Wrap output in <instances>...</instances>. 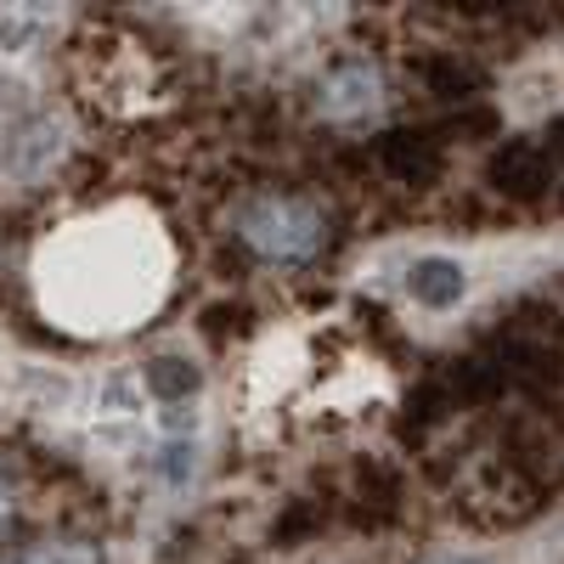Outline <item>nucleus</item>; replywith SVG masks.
<instances>
[{"mask_svg":"<svg viewBox=\"0 0 564 564\" xmlns=\"http://www.w3.org/2000/svg\"><path fill=\"white\" fill-rule=\"evenodd\" d=\"M175 249L148 204L63 220L34 254L40 311L68 334H130L170 294Z\"/></svg>","mask_w":564,"mask_h":564,"instance_id":"1","label":"nucleus"},{"mask_svg":"<svg viewBox=\"0 0 564 564\" xmlns=\"http://www.w3.org/2000/svg\"><path fill=\"white\" fill-rule=\"evenodd\" d=\"M193 463H198V446L193 441H159L153 446V475L164 486H186V480H193Z\"/></svg>","mask_w":564,"mask_h":564,"instance_id":"9","label":"nucleus"},{"mask_svg":"<svg viewBox=\"0 0 564 564\" xmlns=\"http://www.w3.org/2000/svg\"><path fill=\"white\" fill-rule=\"evenodd\" d=\"M322 113L327 119H361V113H372L379 108V97H384V79H379V68H372L367 57H345V63H334L322 74Z\"/></svg>","mask_w":564,"mask_h":564,"instance_id":"4","label":"nucleus"},{"mask_svg":"<svg viewBox=\"0 0 564 564\" xmlns=\"http://www.w3.org/2000/svg\"><path fill=\"white\" fill-rule=\"evenodd\" d=\"M406 294H412L423 311L446 316V311H457V305L468 300V271H463L452 254H423V260L406 265Z\"/></svg>","mask_w":564,"mask_h":564,"instance_id":"5","label":"nucleus"},{"mask_svg":"<svg viewBox=\"0 0 564 564\" xmlns=\"http://www.w3.org/2000/svg\"><path fill=\"white\" fill-rule=\"evenodd\" d=\"M12 502H18V486H12V468H0V520L12 513Z\"/></svg>","mask_w":564,"mask_h":564,"instance_id":"11","label":"nucleus"},{"mask_svg":"<svg viewBox=\"0 0 564 564\" xmlns=\"http://www.w3.org/2000/svg\"><path fill=\"white\" fill-rule=\"evenodd\" d=\"M231 226L271 265H300L327 243V209L305 193H254L238 204Z\"/></svg>","mask_w":564,"mask_h":564,"instance_id":"2","label":"nucleus"},{"mask_svg":"<svg viewBox=\"0 0 564 564\" xmlns=\"http://www.w3.org/2000/svg\"><path fill=\"white\" fill-rule=\"evenodd\" d=\"M57 153H63V124H57V113H29V119L7 135V175L29 181V175H40L45 164H52Z\"/></svg>","mask_w":564,"mask_h":564,"instance_id":"6","label":"nucleus"},{"mask_svg":"<svg viewBox=\"0 0 564 564\" xmlns=\"http://www.w3.org/2000/svg\"><path fill=\"white\" fill-rule=\"evenodd\" d=\"M108 52H113V57L97 52V57H85V63H79L85 85L97 90L108 108H119V113L153 108V63L141 57L135 45H119V40H108Z\"/></svg>","mask_w":564,"mask_h":564,"instance_id":"3","label":"nucleus"},{"mask_svg":"<svg viewBox=\"0 0 564 564\" xmlns=\"http://www.w3.org/2000/svg\"><path fill=\"white\" fill-rule=\"evenodd\" d=\"M141 390H148L159 406H186L198 395V361L181 356V350H159V356H148V367H141Z\"/></svg>","mask_w":564,"mask_h":564,"instance_id":"7","label":"nucleus"},{"mask_svg":"<svg viewBox=\"0 0 564 564\" xmlns=\"http://www.w3.org/2000/svg\"><path fill=\"white\" fill-rule=\"evenodd\" d=\"M45 40V23L34 12H7L0 7V57H23Z\"/></svg>","mask_w":564,"mask_h":564,"instance_id":"8","label":"nucleus"},{"mask_svg":"<svg viewBox=\"0 0 564 564\" xmlns=\"http://www.w3.org/2000/svg\"><path fill=\"white\" fill-rule=\"evenodd\" d=\"M430 564H491V558H480V553H441V558H430Z\"/></svg>","mask_w":564,"mask_h":564,"instance_id":"12","label":"nucleus"},{"mask_svg":"<svg viewBox=\"0 0 564 564\" xmlns=\"http://www.w3.org/2000/svg\"><path fill=\"white\" fill-rule=\"evenodd\" d=\"M23 564H102V553L90 542H40L23 553Z\"/></svg>","mask_w":564,"mask_h":564,"instance_id":"10","label":"nucleus"}]
</instances>
